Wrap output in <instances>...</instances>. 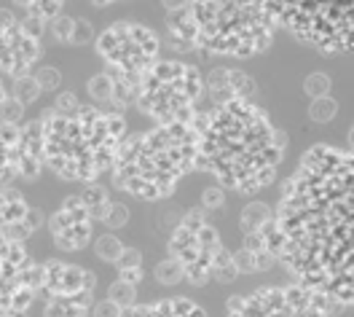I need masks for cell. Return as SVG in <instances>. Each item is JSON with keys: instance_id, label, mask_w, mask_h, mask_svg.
<instances>
[{"instance_id": "cell-8", "label": "cell", "mask_w": 354, "mask_h": 317, "mask_svg": "<svg viewBox=\"0 0 354 317\" xmlns=\"http://www.w3.org/2000/svg\"><path fill=\"white\" fill-rule=\"evenodd\" d=\"M94 48L108 75L140 84L161 57V38L140 22H113L97 35Z\"/></svg>"}, {"instance_id": "cell-34", "label": "cell", "mask_w": 354, "mask_h": 317, "mask_svg": "<svg viewBox=\"0 0 354 317\" xmlns=\"http://www.w3.org/2000/svg\"><path fill=\"white\" fill-rule=\"evenodd\" d=\"M304 91L309 100H319V97H328L330 94V78L325 73H309L304 78Z\"/></svg>"}, {"instance_id": "cell-17", "label": "cell", "mask_w": 354, "mask_h": 317, "mask_svg": "<svg viewBox=\"0 0 354 317\" xmlns=\"http://www.w3.org/2000/svg\"><path fill=\"white\" fill-rule=\"evenodd\" d=\"M30 212V204L24 199V194L14 185H3L0 188V231L14 239V242H22V226L24 218Z\"/></svg>"}, {"instance_id": "cell-21", "label": "cell", "mask_w": 354, "mask_h": 317, "mask_svg": "<svg viewBox=\"0 0 354 317\" xmlns=\"http://www.w3.org/2000/svg\"><path fill=\"white\" fill-rule=\"evenodd\" d=\"M17 178V127L0 124V188Z\"/></svg>"}, {"instance_id": "cell-31", "label": "cell", "mask_w": 354, "mask_h": 317, "mask_svg": "<svg viewBox=\"0 0 354 317\" xmlns=\"http://www.w3.org/2000/svg\"><path fill=\"white\" fill-rule=\"evenodd\" d=\"M338 116V100L335 97H319V100H311L309 102V118L314 124H328Z\"/></svg>"}, {"instance_id": "cell-23", "label": "cell", "mask_w": 354, "mask_h": 317, "mask_svg": "<svg viewBox=\"0 0 354 317\" xmlns=\"http://www.w3.org/2000/svg\"><path fill=\"white\" fill-rule=\"evenodd\" d=\"M94 298H62V301H46L44 317H88Z\"/></svg>"}, {"instance_id": "cell-2", "label": "cell", "mask_w": 354, "mask_h": 317, "mask_svg": "<svg viewBox=\"0 0 354 317\" xmlns=\"http://www.w3.org/2000/svg\"><path fill=\"white\" fill-rule=\"evenodd\" d=\"M288 137L255 102H225L199 114V167L223 191L258 194L285 161Z\"/></svg>"}, {"instance_id": "cell-32", "label": "cell", "mask_w": 354, "mask_h": 317, "mask_svg": "<svg viewBox=\"0 0 354 317\" xmlns=\"http://www.w3.org/2000/svg\"><path fill=\"white\" fill-rule=\"evenodd\" d=\"M153 277L161 285H177V282H183V269H180V264H177L175 258L167 255V258H161V261L156 264Z\"/></svg>"}, {"instance_id": "cell-30", "label": "cell", "mask_w": 354, "mask_h": 317, "mask_svg": "<svg viewBox=\"0 0 354 317\" xmlns=\"http://www.w3.org/2000/svg\"><path fill=\"white\" fill-rule=\"evenodd\" d=\"M24 118V108L11 97L8 87L0 91V124L6 127H19Z\"/></svg>"}, {"instance_id": "cell-28", "label": "cell", "mask_w": 354, "mask_h": 317, "mask_svg": "<svg viewBox=\"0 0 354 317\" xmlns=\"http://www.w3.org/2000/svg\"><path fill=\"white\" fill-rule=\"evenodd\" d=\"M239 277L236 272V264H234V253L228 248L221 250V255L215 258V266H212V282H221V285H228Z\"/></svg>"}, {"instance_id": "cell-16", "label": "cell", "mask_w": 354, "mask_h": 317, "mask_svg": "<svg viewBox=\"0 0 354 317\" xmlns=\"http://www.w3.org/2000/svg\"><path fill=\"white\" fill-rule=\"evenodd\" d=\"M44 172V148H41V118L22 121L17 127V178L38 181Z\"/></svg>"}, {"instance_id": "cell-33", "label": "cell", "mask_w": 354, "mask_h": 317, "mask_svg": "<svg viewBox=\"0 0 354 317\" xmlns=\"http://www.w3.org/2000/svg\"><path fill=\"white\" fill-rule=\"evenodd\" d=\"M35 84H38V89L41 91H57V89H62V70L59 68H54V65H44V68H38L35 70Z\"/></svg>"}, {"instance_id": "cell-9", "label": "cell", "mask_w": 354, "mask_h": 317, "mask_svg": "<svg viewBox=\"0 0 354 317\" xmlns=\"http://www.w3.org/2000/svg\"><path fill=\"white\" fill-rule=\"evenodd\" d=\"M341 312H346L341 304L292 282L234 296L228 301L225 317H335Z\"/></svg>"}, {"instance_id": "cell-43", "label": "cell", "mask_w": 354, "mask_h": 317, "mask_svg": "<svg viewBox=\"0 0 354 317\" xmlns=\"http://www.w3.org/2000/svg\"><path fill=\"white\" fill-rule=\"evenodd\" d=\"M3 89H6V84H3V78H0V91H3Z\"/></svg>"}, {"instance_id": "cell-4", "label": "cell", "mask_w": 354, "mask_h": 317, "mask_svg": "<svg viewBox=\"0 0 354 317\" xmlns=\"http://www.w3.org/2000/svg\"><path fill=\"white\" fill-rule=\"evenodd\" d=\"M199 167V114L188 121L156 124L127 137L111 175L113 185L140 202H158L175 194L185 175Z\"/></svg>"}, {"instance_id": "cell-15", "label": "cell", "mask_w": 354, "mask_h": 317, "mask_svg": "<svg viewBox=\"0 0 354 317\" xmlns=\"http://www.w3.org/2000/svg\"><path fill=\"white\" fill-rule=\"evenodd\" d=\"M204 94L215 105H225V102H252L258 97V84L244 70L215 68L209 70V75L204 78Z\"/></svg>"}, {"instance_id": "cell-38", "label": "cell", "mask_w": 354, "mask_h": 317, "mask_svg": "<svg viewBox=\"0 0 354 317\" xmlns=\"http://www.w3.org/2000/svg\"><path fill=\"white\" fill-rule=\"evenodd\" d=\"M102 224L111 228V231L113 228H124L127 224H129V207H127L124 202H113Z\"/></svg>"}, {"instance_id": "cell-44", "label": "cell", "mask_w": 354, "mask_h": 317, "mask_svg": "<svg viewBox=\"0 0 354 317\" xmlns=\"http://www.w3.org/2000/svg\"><path fill=\"white\" fill-rule=\"evenodd\" d=\"M0 317H14V315H6V312H0Z\"/></svg>"}, {"instance_id": "cell-13", "label": "cell", "mask_w": 354, "mask_h": 317, "mask_svg": "<svg viewBox=\"0 0 354 317\" xmlns=\"http://www.w3.org/2000/svg\"><path fill=\"white\" fill-rule=\"evenodd\" d=\"M97 277L65 261H44L38 264V280H35V298L46 301H62V298H94Z\"/></svg>"}, {"instance_id": "cell-22", "label": "cell", "mask_w": 354, "mask_h": 317, "mask_svg": "<svg viewBox=\"0 0 354 317\" xmlns=\"http://www.w3.org/2000/svg\"><path fill=\"white\" fill-rule=\"evenodd\" d=\"M78 202L86 210V215L91 221H105L113 199H111V194H108V188H102L100 183H86L84 191L78 194Z\"/></svg>"}, {"instance_id": "cell-19", "label": "cell", "mask_w": 354, "mask_h": 317, "mask_svg": "<svg viewBox=\"0 0 354 317\" xmlns=\"http://www.w3.org/2000/svg\"><path fill=\"white\" fill-rule=\"evenodd\" d=\"M274 224V210L263 202H247L239 212V231L242 239H255Z\"/></svg>"}, {"instance_id": "cell-18", "label": "cell", "mask_w": 354, "mask_h": 317, "mask_svg": "<svg viewBox=\"0 0 354 317\" xmlns=\"http://www.w3.org/2000/svg\"><path fill=\"white\" fill-rule=\"evenodd\" d=\"M121 317H207V312L194 298L169 296V298H158V301H151V304L132 307Z\"/></svg>"}, {"instance_id": "cell-10", "label": "cell", "mask_w": 354, "mask_h": 317, "mask_svg": "<svg viewBox=\"0 0 354 317\" xmlns=\"http://www.w3.org/2000/svg\"><path fill=\"white\" fill-rule=\"evenodd\" d=\"M223 248L225 245L221 242L218 228L207 221L204 210L199 207L185 212V218L175 226L167 245L169 258H175L183 269V280L199 288L212 282V266Z\"/></svg>"}, {"instance_id": "cell-25", "label": "cell", "mask_w": 354, "mask_h": 317, "mask_svg": "<svg viewBox=\"0 0 354 317\" xmlns=\"http://www.w3.org/2000/svg\"><path fill=\"white\" fill-rule=\"evenodd\" d=\"M91 242H94V253H97V258H100V261H105V264H113V266L118 264L121 253H124V248H127V245H124L115 234H111V231H108V234H100V237H97V239H91Z\"/></svg>"}, {"instance_id": "cell-27", "label": "cell", "mask_w": 354, "mask_h": 317, "mask_svg": "<svg viewBox=\"0 0 354 317\" xmlns=\"http://www.w3.org/2000/svg\"><path fill=\"white\" fill-rule=\"evenodd\" d=\"M86 91L97 105H111L113 78L108 75V73H97V75H91V78L86 81Z\"/></svg>"}, {"instance_id": "cell-1", "label": "cell", "mask_w": 354, "mask_h": 317, "mask_svg": "<svg viewBox=\"0 0 354 317\" xmlns=\"http://www.w3.org/2000/svg\"><path fill=\"white\" fill-rule=\"evenodd\" d=\"M354 161L346 148L311 145L282 185L274 226L279 264L298 285L349 309L354 301Z\"/></svg>"}, {"instance_id": "cell-29", "label": "cell", "mask_w": 354, "mask_h": 317, "mask_svg": "<svg viewBox=\"0 0 354 317\" xmlns=\"http://www.w3.org/2000/svg\"><path fill=\"white\" fill-rule=\"evenodd\" d=\"M108 301H113L121 312H127V309L137 307V288L129 285V282L115 280V282H111V288H108Z\"/></svg>"}, {"instance_id": "cell-37", "label": "cell", "mask_w": 354, "mask_h": 317, "mask_svg": "<svg viewBox=\"0 0 354 317\" xmlns=\"http://www.w3.org/2000/svg\"><path fill=\"white\" fill-rule=\"evenodd\" d=\"M225 207V191H223L221 185L215 183V185H207L204 191H201V202H199V210H223Z\"/></svg>"}, {"instance_id": "cell-12", "label": "cell", "mask_w": 354, "mask_h": 317, "mask_svg": "<svg viewBox=\"0 0 354 317\" xmlns=\"http://www.w3.org/2000/svg\"><path fill=\"white\" fill-rule=\"evenodd\" d=\"M44 57V44L24 30L14 8H0V75H30L32 65Z\"/></svg>"}, {"instance_id": "cell-6", "label": "cell", "mask_w": 354, "mask_h": 317, "mask_svg": "<svg viewBox=\"0 0 354 317\" xmlns=\"http://www.w3.org/2000/svg\"><path fill=\"white\" fill-rule=\"evenodd\" d=\"M204 75L196 65L180 60H158L140 81L137 105L156 124L188 121L199 114Z\"/></svg>"}, {"instance_id": "cell-14", "label": "cell", "mask_w": 354, "mask_h": 317, "mask_svg": "<svg viewBox=\"0 0 354 317\" xmlns=\"http://www.w3.org/2000/svg\"><path fill=\"white\" fill-rule=\"evenodd\" d=\"M46 224H48V234L54 245L62 253H78L94 239V221L86 215V210L81 207L75 194L65 197V202L46 218Z\"/></svg>"}, {"instance_id": "cell-40", "label": "cell", "mask_w": 354, "mask_h": 317, "mask_svg": "<svg viewBox=\"0 0 354 317\" xmlns=\"http://www.w3.org/2000/svg\"><path fill=\"white\" fill-rule=\"evenodd\" d=\"M115 266H118V269H142V253L137 248H124V253H121V258H118Z\"/></svg>"}, {"instance_id": "cell-41", "label": "cell", "mask_w": 354, "mask_h": 317, "mask_svg": "<svg viewBox=\"0 0 354 317\" xmlns=\"http://www.w3.org/2000/svg\"><path fill=\"white\" fill-rule=\"evenodd\" d=\"M124 312L113 304V301H108V298H102V301H94L91 304V315L88 317H121Z\"/></svg>"}, {"instance_id": "cell-5", "label": "cell", "mask_w": 354, "mask_h": 317, "mask_svg": "<svg viewBox=\"0 0 354 317\" xmlns=\"http://www.w3.org/2000/svg\"><path fill=\"white\" fill-rule=\"evenodd\" d=\"M127 118L115 111L81 105L75 114L41 116L44 167L57 178L75 183H97L111 172L127 140Z\"/></svg>"}, {"instance_id": "cell-24", "label": "cell", "mask_w": 354, "mask_h": 317, "mask_svg": "<svg viewBox=\"0 0 354 317\" xmlns=\"http://www.w3.org/2000/svg\"><path fill=\"white\" fill-rule=\"evenodd\" d=\"M17 14L27 17V19H35L48 27L51 19H57L59 14H65V6L57 3V0H41V3H19L17 6Z\"/></svg>"}, {"instance_id": "cell-39", "label": "cell", "mask_w": 354, "mask_h": 317, "mask_svg": "<svg viewBox=\"0 0 354 317\" xmlns=\"http://www.w3.org/2000/svg\"><path fill=\"white\" fill-rule=\"evenodd\" d=\"M81 108V100L75 97V91H59L57 97H54V114H59V116H70V114H75Z\"/></svg>"}, {"instance_id": "cell-20", "label": "cell", "mask_w": 354, "mask_h": 317, "mask_svg": "<svg viewBox=\"0 0 354 317\" xmlns=\"http://www.w3.org/2000/svg\"><path fill=\"white\" fill-rule=\"evenodd\" d=\"M231 253H234V264H236V272L239 274L268 272L277 264L274 253L266 248H247V245H242L239 250H231Z\"/></svg>"}, {"instance_id": "cell-42", "label": "cell", "mask_w": 354, "mask_h": 317, "mask_svg": "<svg viewBox=\"0 0 354 317\" xmlns=\"http://www.w3.org/2000/svg\"><path fill=\"white\" fill-rule=\"evenodd\" d=\"M115 280H121V282H129V285H140L142 282V269H118V277Z\"/></svg>"}, {"instance_id": "cell-7", "label": "cell", "mask_w": 354, "mask_h": 317, "mask_svg": "<svg viewBox=\"0 0 354 317\" xmlns=\"http://www.w3.org/2000/svg\"><path fill=\"white\" fill-rule=\"evenodd\" d=\"M277 27L319 54H349L354 46V3H268Z\"/></svg>"}, {"instance_id": "cell-26", "label": "cell", "mask_w": 354, "mask_h": 317, "mask_svg": "<svg viewBox=\"0 0 354 317\" xmlns=\"http://www.w3.org/2000/svg\"><path fill=\"white\" fill-rule=\"evenodd\" d=\"M11 97L27 108V105H32V102H38V97L44 94V91L38 89V84H35V78H32V73L30 75H19V78H14V87H11Z\"/></svg>"}, {"instance_id": "cell-36", "label": "cell", "mask_w": 354, "mask_h": 317, "mask_svg": "<svg viewBox=\"0 0 354 317\" xmlns=\"http://www.w3.org/2000/svg\"><path fill=\"white\" fill-rule=\"evenodd\" d=\"M97 41V33H94V24L88 19H73V33H70V46H88Z\"/></svg>"}, {"instance_id": "cell-35", "label": "cell", "mask_w": 354, "mask_h": 317, "mask_svg": "<svg viewBox=\"0 0 354 317\" xmlns=\"http://www.w3.org/2000/svg\"><path fill=\"white\" fill-rule=\"evenodd\" d=\"M73 19H75V17H67V14H59L57 19H51V22H48V27H46V33H51V38H54L57 44L70 46V33H73Z\"/></svg>"}, {"instance_id": "cell-11", "label": "cell", "mask_w": 354, "mask_h": 317, "mask_svg": "<svg viewBox=\"0 0 354 317\" xmlns=\"http://www.w3.org/2000/svg\"><path fill=\"white\" fill-rule=\"evenodd\" d=\"M35 280L38 264L27 248L0 231V312L24 317L35 301Z\"/></svg>"}, {"instance_id": "cell-3", "label": "cell", "mask_w": 354, "mask_h": 317, "mask_svg": "<svg viewBox=\"0 0 354 317\" xmlns=\"http://www.w3.org/2000/svg\"><path fill=\"white\" fill-rule=\"evenodd\" d=\"M167 33L175 51L250 60L274 44L268 3H167Z\"/></svg>"}]
</instances>
